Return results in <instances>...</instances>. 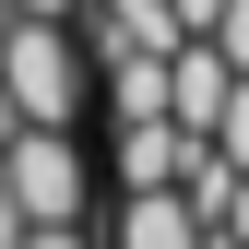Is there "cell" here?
Returning a JSON list of instances; mask_svg holds the SVG:
<instances>
[{"label": "cell", "instance_id": "1", "mask_svg": "<svg viewBox=\"0 0 249 249\" xmlns=\"http://www.w3.org/2000/svg\"><path fill=\"white\" fill-rule=\"evenodd\" d=\"M83 36L59 12H12V36H0V95H12L24 119H36V131H71L83 119Z\"/></svg>", "mask_w": 249, "mask_h": 249}, {"label": "cell", "instance_id": "2", "mask_svg": "<svg viewBox=\"0 0 249 249\" xmlns=\"http://www.w3.org/2000/svg\"><path fill=\"white\" fill-rule=\"evenodd\" d=\"M0 190L24 202V226H83V202H95L83 131H36V119H24V131L0 142Z\"/></svg>", "mask_w": 249, "mask_h": 249}, {"label": "cell", "instance_id": "3", "mask_svg": "<svg viewBox=\"0 0 249 249\" xmlns=\"http://www.w3.org/2000/svg\"><path fill=\"white\" fill-rule=\"evenodd\" d=\"M226 83H237V59L213 48V36H178V48H166V119H178V131H202V142H213Z\"/></svg>", "mask_w": 249, "mask_h": 249}, {"label": "cell", "instance_id": "4", "mask_svg": "<svg viewBox=\"0 0 249 249\" xmlns=\"http://www.w3.org/2000/svg\"><path fill=\"white\" fill-rule=\"evenodd\" d=\"M190 154H202V131H178V119H119V190H178Z\"/></svg>", "mask_w": 249, "mask_h": 249}, {"label": "cell", "instance_id": "5", "mask_svg": "<svg viewBox=\"0 0 249 249\" xmlns=\"http://www.w3.org/2000/svg\"><path fill=\"white\" fill-rule=\"evenodd\" d=\"M119 249H213V226L190 213V190H119Z\"/></svg>", "mask_w": 249, "mask_h": 249}, {"label": "cell", "instance_id": "6", "mask_svg": "<svg viewBox=\"0 0 249 249\" xmlns=\"http://www.w3.org/2000/svg\"><path fill=\"white\" fill-rule=\"evenodd\" d=\"M95 48L119 59V48H131V59H166L178 48V12H166V0H107V12H95Z\"/></svg>", "mask_w": 249, "mask_h": 249}, {"label": "cell", "instance_id": "7", "mask_svg": "<svg viewBox=\"0 0 249 249\" xmlns=\"http://www.w3.org/2000/svg\"><path fill=\"white\" fill-rule=\"evenodd\" d=\"M107 107L119 119H166V59H131V48H119L107 59Z\"/></svg>", "mask_w": 249, "mask_h": 249}, {"label": "cell", "instance_id": "8", "mask_svg": "<svg viewBox=\"0 0 249 249\" xmlns=\"http://www.w3.org/2000/svg\"><path fill=\"white\" fill-rule=\"evenodd\" d=\"M213 154H226V166H249V71L226 83V119H213Z\"/></svg>", "mask_w": 249, "mask_h": 249}, {"label": "cell", "instance_id": "9", "mask_svg": "<svg viewBox=\"0 0 249 249\" xmlns=\"http://www.w3.org/2000/svg\"><path fill=\"white\" fill-rule=\"evenodd\" d=\"M213 48H226L237 71H249V0H226V12H213Z\"/></svg>", "mask_w": 249, "mask_h": 249}, {"label": "cell", "instance_id": "10", "mask_svg": "<svg viewBox=\"0 0 249 249\" xmlns=\"http://www.w3.org/2000/svg\"><path fill=\"white\" fill-rule=\"evenodd\" d=\"M178 12V36H213V12H226V0H166Z\"/></svg>", "mask_w": 249, "mask_h": 249}, {"label": "cell", "instance_id": "11", "mask_svg": "<svg viewBox=\"0 0 249 249\" xmlns=\"http://www.w3.org/2000/svg\"><path fill=\"white\" fill-rule=\"evenodd\" d=\"M24 249H95L83 226H24Z\"/></svg>", "mask_w": 249, "mask_h": 249}, {"label": "cell", "instance_id": "12", "mask_svg": "<svg viewBox=\"0 0 249 249\" xmlns=\"http://www.w3.org/2000/svg\"><path fill=\"white\" fill-rule=\"evenodd\" d=\"M249 237V166H237V190H226V249Z\"/></svg>", "mask_w": 249, "mask_h": 249}, {"label": "cell", "instance_id": "13", "mask_svg": "<svg viewBox=\"0 0 249 249\" xmlns=\"http://www.w3.org/2000/svg\"><path fill=\"white\" fill-rule=\"evenodd\" d=\"M0 249H24V202L12 190H0Z\"/></svg>", "mask_w": 249, "mask_h": 249}, {"label": "cell", "instance_id": "14", "mask_svg": "<svg viewBox=\"0 0 249 249\" xmlns=\"http://www.w3.org/2000/svg\"><path fill=\"white\" fill-rule=\"evenodd\" d=\"M12 131H24V107H12V95H0V142H12Z\"/></svg>", "mask_w": 249, "mask_h": 249}, {"label": "cell", "instance_id": "15", "mask_svg": "<svg viewBox=\"0 0 249 249\" xmlns=\"http://www.w3.org/2000/svg\"><path fill=\"white\" fill-rule=\"evenodd\" d=\"M237 249H249V237H237Z\"/></svg>", "mask_w": 249, "mask_h": 249}]
</instances>
